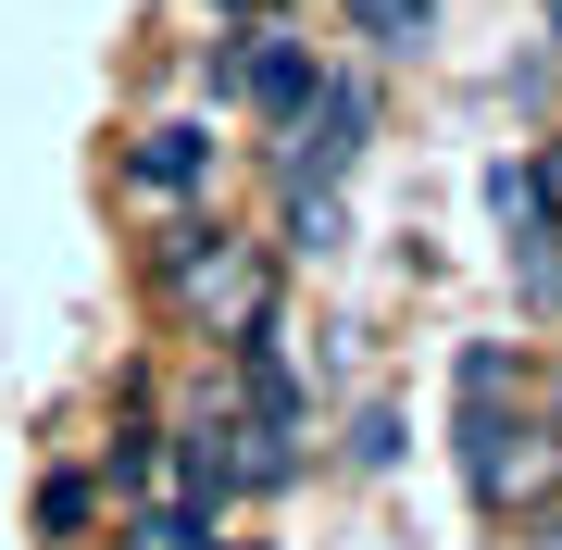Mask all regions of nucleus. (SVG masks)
Wrapping results in <instances>:
<instances>
[{
	"label": "nucleus",
	"mask_w": 562,
	"mask_h": 550,
	"mask_svg": "<svg viewBox=\"0 0 562 550\" xmlns=\"http://www.w3.org/2000/svg\"><path fill=\"white\" fill-rule=\"evenodd\" d=\"M462 489L487 513L562 501V426H513V413H462Z\"/></svg>",
	"instance_id": "nucleus-2"
},
{
	"label": "nucleus",
	"mask_w": 562,
	"mask_h": 550,
	"mask_svg": "<svg viewBox=\"0 0 562 550\" xmlns=\"http://www.w3.org/2000/svg\"><path fill=\"white\" fill-rule=\"evenodd\" d=\"M313 76H325V63L301 38H276V25H238V38L213 50V101H250V113H276V125L313 101Z\"/></svg>",
	"instance_id": "nucleus-4"
},
{
	"label": "nucleus",
	"mask_w": 562,
	"mask_h": 550,
	"mask_svg": "<svg viewBox=\"0 0 562 550\" xmlns=\"http://www.w3.org/2000/svg\"><path fill=\"white\" fill-rule=\"evenodd\" d=\"M225 501H138V526H125V550H225L213 538Z\"/></svg>",
	"instance_id": "nucleus-6"
},
{
	"label": "nucleus",
	"mask_w": 562,
	"mask_h": 550,
	"mask_svg": "<svg viewBox=\"0 0 562 550\" xmlns=\"http://www.w3.org/2000/svg\"><path fill=\"white\" fill-rule=\"evenodd\" d=\"M125 188L138 201H201L213 188V125H138L125 138Z\"/></svg>",
	"instance_id": "nucleus-5"
},
{
	"label": "nucleus",
	"mask_w": 562,
	"mask_h": 550,
	"mask_svg": "<svg viewBox=\"0 0 562 550\" xmlns=\"http://www.w3.org/2000/svg\"><path fill=\"white\" fill-rule=\"evenodd\" d=\"M225 13H250V0H225Z\"/></svg>",
	"instance_id": "nucleus-14"
},
{
	"label": "nucleus",
	"mask_w": 562,
	"mask_h": 550,
	"mask_svg": "<svg viewBox=\"0 0 562 550\" xmlns=\"http://www.w3.org/2000/svg\"><path fill=\"white\" fill-rule=\"evenodd\" d=\"M350 25L375 50H425V25H438V0H350Z\"/></svg>",
	"instance_id": "nucleus-8"
},
{
	"label": "nucleus",
	"mask_w": 562,
	"mask_h": 550,
	"mask_svg": "<svg viewBox=\"0 0 562 550\" xmlns=\"http://www.w3.org/2000/svg\"><path fill=\"white\" fill-rule=\"evenodd\" d=\"M288 250H338V188H288Z\"/></svg>",
	"instance_id": "nucleus-10"
},
{
	"label": "nucleus",
	"mask_w": 562,
	"mask_h": 550,
	"mask_svg": "<svg viewBox=\"0 0 562 550\" xmlns=\"http://www.w3.org/2000/svg\"><path fill=\"white\" fill-rule=\"evenodd\" d=\"M538 426H562V375H550V413H538Z\"/></svg>",
	"instance_id": "nucleus-13"
},
{
	"label": "nucleus",
	"mask_w": 562,
	"mask_h": 550,
	"mask_svg": "<svg viewBox=\"0 0 562 550\" xmlns=\"http://www.w3.org/2000/svg\"><path fill=\"white\" fill-rule=\"evenodd\" d=\"M450 388H462V413H501V401H513V350H501V338H462Z\"/></svg>",
	"instance_id": "nucleus-7"
},
{
	"label": "nucleus",
	"mask_w": 562,
	"mask_h": 550,
	"mask_svg": "<svg viewBox=\"0 0 562 550\" xmlns=\"http://www.w3.org/2000/svg\"><path fill=\"white\" fill-rule=\"evenodd\" d=\"M525 188H538V213H550V225H562V138H550V150H538V164H525Z\"/></svg>",
	"instance_id": "nucleus-12"
},
{
	"label": "nucleus",
	"mask_w": 562,
	"mask_h": 550,
	"mask_svg": "<svg viewBox=\"0 0 562 550\" xmlns=\"http://www.w3.org/2000/svg\"><path fill=\"white\" fill-rule=\"evenodd\" d=\"M150 288L188 313V326H213V338H238V326H276V263L238 238V225H176V238H150Z\"/></svg>",
	"instance_id": "nucleus-1"
},
{
	"label": "nucleus",
	"mask_w": 562,
	"mask_h": 550,
	"mask_svg": "<svg viewBox=\"0 0 562 550\" xmlns=\"http://www.w3.org/2000/svg\"><path fill=\"white\" fill-rule=\"evenodd\" d=\"M362 138H375V88H362V76H313V101L288 113L276 176H288V188H338V176L362 164Z\"/></svg>",
	"instance_id": "nucleus-3"
},
{
	"label": "nucleus",
	"mask_w": 562,
	"mask_h": 550,
	"mask_svg": "<svg viewBox=\"0 0 562 550\" xmlns=\"http://www.w3.org/2000/svg\"><path fill=\"white\" fill-rule=\"evenodd\" d=\"M501 550H562V501H538V513H525V526H513Z\"/></svg>",
	"instance_id": "nucleus-11"
},
{
	"label": "nucleus",
	"mask_w": 562,
	"mask_h": 550,
	"mask_svg": "<svg viewBox=\"0 0 562 550\" xmlns=\"http://www.w3.org/2000/svg\"><path fill=\"white\" fill-rule=\"evenodd\" d=\"M550 25H562V0H550Z\"/></svg>",
	"instance_id": "nucleus-15"
},
{
	"label": "nucleus",
	"mask_w": 562,
	"mask_h": 550,
	"mask_svg": "<svg viewBox=\"0 0 562 550\" xmlns=\"http://www.w3.org/2000/svg\"><path fill=\"white\" fill-rule=\"evenodd\" d=\"M88 513H101V489H88V475H50V489H38V538L63 550V538L88 526Z\"/></svg>",
	"instance_id": "nucleus-9"
}]
</instances>
